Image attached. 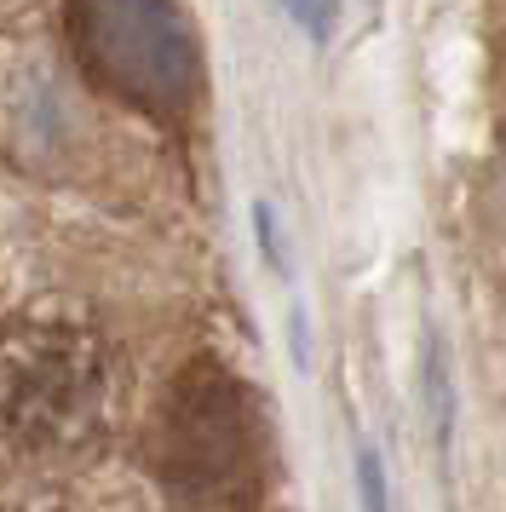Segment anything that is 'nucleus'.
Wrapping results in <instances>:
<instances>
[{"label": "nucleus", "mask_w": 506, "mask_h": 512, "mask_svg": "<svg viewBox=\"0 0 506 512\" xmlns=\"http://www.w3.org/2000/svg\"><path fill=\"white\" fill-rule=\"evenodd\" d=\"M161 484L190 512H253L265 489V409L219 363H184L161 403Z\"/></svg>", "instance_id": "nucleus-1"}, {"label": "nucleus", "mask_w": 506, "mask_h": 512, "mask_svg": "<svg viewBox=\"0 0 506 512\" xmlns=\"http://www.w3.org/2000/svg\"><path fill=\"white\" fill-rule=\"evenodd\" d=\"M110 409V346L87 323H29L0 334V426L35 449H75Z\"/></svg>", "instance_id": "nucleus-2"}, {"label": "nucleus", "mask_w": 506, "mask_h": 512, "mask_svg": "<svg viewBox=\"0 0 506 512\" xmlns=\"http://www.w3.org/2000/svg\"><path fill=\"white\" fill-rule=\"evenodd\" d=\"M69 35L92 87L144 116L179 121L202 93V47L173 0H75Z\"/></svg>", "instance_id": "nucleus-3"}, {"label": "nucleus", "mask_w": 506, "mask_h": 512, "mask_svg": "<svg viewBox=\"0 0 506 512\" xmlns=\"http://www.w3.org/2000/svg\"><path fill=\"white\" fill-rule=\"evenodd\" d=\"M420 392H426V415H432L437 438L449 443L455 432V386H449V351L437 334H426V351H420Z\"/></svg>", "instance_id": "nucleus-4"}, {"label": "nucleus", "mask_w": 506, "mask_h": 512, "mask_svg": "<svg viewBox=\"0 0 506 512\" xmlns=\"http://www.w3.org/2000/svg\"><path fill=\"white\" fill-rule=\"evenodd\" d=\"M357 501H363V512H391L386 461H380L374 443H357Z\"/></svg>", "instance_id": "nucleus-5"}, {"label": "nucleus", "mask_w": 506, "mask_h": 512, "mask_svg": "<svg viewBox=\"0 0 506 512\" xmlns=\"http://www.w3.org/2000/svg\"><path fill=\"white\" fill-rule=\"evenodd\" d=\"M282 12H288L311 41H328L334 24H340V0H282Z\"/></svg>", "instance_id": "nucleus-6"}, {"label": "nucleus", "mask_w": 506, "mask_h": 512, "mask_svg": "<svg viewBox=\"0 0 506 512\" xmlns=\"http://www.w3.org/2000/svg\"><path fill=\"white\" fill-rule=\"evenodd\" d=\"M253 231H259V248H265V259H271V271H288V254H282V242H276L271 202H259V208H253Z\"/></svg>", "instance_id": "nucleus-7"}, {"label": "nucleus", "mask_w": 506, "mask_h": 512, "mask_svg": "<svg viewBox=\"0 0 506 512\" xmlns=\"http://www.w3.org/2000/svg\"><path fill=\"white\" fill-rule=\"evenodd\" d=\"M368 6H380V0H368Z\"/></svg>", "instance_id": "nucleus-8"}]
</instances>
